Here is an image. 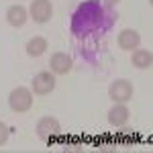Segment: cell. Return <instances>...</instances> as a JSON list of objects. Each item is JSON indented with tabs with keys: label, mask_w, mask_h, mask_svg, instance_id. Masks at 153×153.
I'll return each instance as SVG.
<instances>
[{
	"label": "cell",
	"mask_w": 153,
	"mask_h": 153,
	"mask_svg": "<svg viewBox=\"0 0 153 153\" xmlns=\"http://www.w3.org/2000/svg\"><path fill=\"white\" fill-rule=\"evenodd\" d=\"M33 92L29 88H14L8 96V106L12 112H29L33 108Z\"/></svg>",
	"instance_id": "1"
},
{
	"label": "cell",
	"mask_w": 153,
	"mask_h": 153,
	"mask_svg": "<svg viewBox=\"0 0 153 153\" xmlns=\"http://www.w3.org/2000/svg\"><path fill=\"white\" fill-rule=\"evenodd\" d=\"M37 137L41 139V141H51L53 137H57L59 133H61V125H59V120L55 117H43L39 123H37Z\"/></svg>",
	"instance_id": "4"
},
{
	"label": "cell",
	"mask_w": 153,
	"mask_h": 153,
	"mask_svg": "<svg viewBox=\"0 0 153 153\" xmlns=\"http://www.w3.org/2000/svg\"><path fill=\"white\" fill-rule=\"evenodd\" d=\"M135 94V88L129 80H114V82L108 86V96L112 102H120V104H127Z\"/></svg>",
	"instance_id": "2"
},
{
	"label": "cell",
	"mask_w": 153,
	"mask_h": 153,
	"mask_svg": "<svg viewBox=\"0 0 153 153\" xmlns=\"http://www.w3.org/2000/svg\"><path fill=\"white\" fill-rule=\"evenodd\" d=\"M131 61L135 68L139 70H151L153 65V53L149 49H133V55H131Z\"/></svg>",
	"instance_id": "10"
},
{
	"label": "cell",
	"mask_w": 153,
	"mask_h": 153,
	"mask_svg": "<svg viewBox=\"0 0 153 153\" xmlns=\"http://www.w3.org/2000/svg\"><path fill=\"white\" fill-rule=\"evenodd\" d=\"M53 16V4L51 0H33L29 8V19H33L37 25H45Z\"/></svg>",
	"instance_id": "3"
},
{
	"label": "cell",
	"mask_w": 153,
	"mask_h": 153,
	"mask_svg": "<svg viewBox=\"0 0 153 153\" xmlns=\"http://www.w3.org/2000/svg\"><path fill=\"white\" fill-rule=\"evenodd\" d=\"M49 43L45 37H33L29 43H27V53L31 55V57H41L45 51H47Z\"/></svg>",
	"instance_id": "11"
},
{
	"label": "cell",
	"mask_w": 153,
	"mask_h": 153,
	"mask_svg": "<svg viewBox=\"0 0 153 153\" xmlns=\"http://www.w3.org/2000/svg\"><path fill=\"white\" fill-rule=\"evenodd\" d=\"M129 117H131L129 108L125 104H120V102H117V104L108 110V123L112 127H125L129 123Z\"/></svg>",
	"instance_id": "8"
},
{
	"label": "cell",
	"mask_w": 153,
	"mask_h": 153,
	"mask_svg": "<svg viewBox=\"0 0 153 153\" xmlns=\"http://www.w3.org/2000/svg\"><path fill=\"white\" fill-rule=\"evenodd\" d=\"M117 45L120 49H125V51H133V49H137L141 45V35H139L135 29H125V31L118 33Z\"/></svg>",
	"instance_id": "7"
},
{
	"label": "cell",
	"mask_w": 153,
	"mask_h": 153,
	"mask_svg": "<svg viewBox=\"0 0 153 153\" xmlns=\"http://www.w3.org/2000/svg\"><path fill=\"white\" fill-rule=\"evenodd\" d=\"M6 21L10 27H23L29 21V10L25 8L23 4H12L6 10Z\"/></svg>",
	"instance_id": "9"
},
{
	"label": "cell",
	"mask_w": 153,
	"mask_h": 153,
	"mask_svg": "<svg viewBox=\"0 0 153 153\" xmlns=\"http://www.w3.org/2000/svg\"><path fill=\"white\" fill-rule=\"evenodd\" d=\"M71 68H74V59L63 51L53 53L51 59H49V70H51L53 76H65V74L71 71Z\"/></svg>",
	"instance_id": "6"
},
{
	"label": "cell",
	"mask_w": 153,
	"mask_h": 153,
	"mask_svg": "<svg viewBox=\"0 0 153 153\" xmlns=\"http://www.w3.org/2000/svg\"><path fill=\"white\" fill-rule=\"evenodd\" d=\"M8 135H10V129H8V125L0 120V147H2L4 143L8 141Z\"/></svg>",
	"instance_id": "12"
},
{
	"label": "cell",
	"mask_w": 153,
	"mask_h": 153,
	"mask_svg": "<svg viewBox=\"0 0 153 153\" xmlns=\"http://www.w3.org/2000/svg\"><path fill=\"white\" fill-rule=\"evenodd\" d=\"M118 2H120V0H106V4H108V6H114V4H118Z\"/></svg>",
	"instance_id": "13"
},
{
	"label": "cell",
	"mask_w": 153,
	"mask_h": 153,
	"mask_svg": "<svg viewBox=\"0 0 153 153\" xmlns=\"http://www.w3.org/2000/svg\"><path fill=\"white\" fill-rule=\"evenodd\" d=\"M31 88L37 96H45V94H51L55 90V76L51 71H39L33 82H31Z\"/></svg>",
	"instance_id": "5"
}]
</instances>
